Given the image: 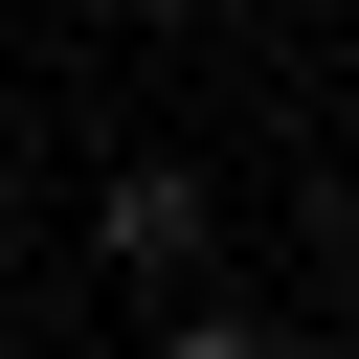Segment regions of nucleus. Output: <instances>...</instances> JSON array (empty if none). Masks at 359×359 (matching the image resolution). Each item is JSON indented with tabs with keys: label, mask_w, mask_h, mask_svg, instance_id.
Masks as SVG:
<instances>
[{
	"label": "nucleus",
	"mask_w": 359,
	"mask_h": 359,
	"mask_svg": "<svg viewBox=\"0 0 359 359\" xmlns=\"http://www.w3.org/2000/svg\"><path fill=\"white\" fill-rule=\"evenodd\" d=\"M90 224H112V269H135V292H202V247H224V202H202L180 157H135V180L90 202Z\"/></svg>",
	"instance_id": "1"
},
{
	"label": "nucleus",
	"mask_w": 359,
	"mask_h": 359,
	"mask_svg": "<svg viewBox=\"0 0 359 359\" xmlns=\"http://www.w3.org/2000/svg\"><path fill=\"white\" fill-rule=\"evenodd\" d=\"M157 359H269V337H247V314H180V337H157Z\"/></svg>",
	"instance_id": "2"
}]
</instances>
